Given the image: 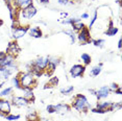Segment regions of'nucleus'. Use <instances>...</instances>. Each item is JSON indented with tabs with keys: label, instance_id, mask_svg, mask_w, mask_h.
Segmentation results:
<instances>
[{
	"label": "nucleus",
	"instance_id": "nucleus-8",
	"mask_svg": "<svg viewBox=\"0 0 122 121\" xmlns=\"http://www.w3.org/2000/svg\"><path fill=\"white\" fill-rule=\"evenodd\" d=\"M48 63H49V57L42 56V57H39V59L34 63V65L37 66V67L40 68V69L45 70L46 67H47V65H48Z\"/></svg>",
	"mask_w": 122,
	"mask_h": 121
},
{
	"label": "nucleus",
	"instance_id": "nucleus-29",
	"mask_svg": "<svg viewBox=\"0 0 122 121\" xmlns=\"http://www.w3.org/2000/svg\"><path fill=\"white\" fill-rule=\"evenodd\" d=\"M93 43H94V45L95 46H99V47H101L102 44L104 43V40H95V41H93Z\"/></svg>",
	"mask_w": 122,
	"mask_h": 121
},
{
	"label": "nucleus",
	"instance_id": "nucleus-19",
	"mask_svg": "<svg viewBox=\"0 0 122 121\" xmlns=\"http://www.w3.org/2000/svg\"><path fill=\"white\" fill-rule=\"evenodd\" d=\"M101 72V64L99 66H96V67H94L92 70H91V74H92L93 76H97L99 73Z\"/></svg>",
	"mask_w": 122,
	"mask_h": 121
},
{
	"label": "nucleus",
	"instance_id": "nucleus-21",
	"mask_svg": "<svg viewBox=\"0 0 122 121\" xmlns=\"http://www.w3.org/2000/svg\"><path fill=\"white\" fill-rule=\"evenodd\" d=\"M81 60H84L85 65H90V63H91V56L89 55V54L82 53V54H81Z\"/></svg>",
	"mask_w": 122,
	"mask_h": 121
},
{
	"label": "nucleus",
	"instance_id": "nucleus-6",
	"mask_svg": "<svg viewBox=\"0 0 122 121\" xmlns=\"http://www.w3.org/2000/svg\"><path fill=\"white\" fill-rule=\"evenodd\" d=\"M20 51H21V49H20V47H19V45L16 42H10L9 44V47H7L6 54H10V55L15 57Z\"/></svg>",
	"mask_w": 122,
	"mask_h": 121
},
{
	"label": "nucleus",
	"instance_id": "nucleus-31",
	"mask_svg": "<svg viewBox=\"0 0 122 121\" xmlns=\"http://www.w3.org/2000/svg\"><path fill=\"white\" fill-rule=\"evenodd\" d=\"M92 112L93 113H99V114H103V113H105V111H103V110H100V109H98V108L93 109Z\"/></svg>",
	"mask_w": 122,
	"mask_h": 121
},
{
	"label": "nucleus",
	"instance_id": "nucleus-10",
	"mask_svg": "<svg viewBox=\"0 0 122 121\" xmlns=\"http://www.w3.org/2000/svg\"><path fill=\"white\" fill-rule=\"evenodd\" d=\"M13 103L16 106H26L29 101L24 97H13Z\"/></svg>",
	"mask_w": 122,
	"mask_h": 121
},
{
	"label": "nucleus",
	"instance_id": "nucleus-15",
	"mask_svg": "<svg viewBox=\"0 0 122 121\" xmlns=\"http://www.w3.org/2000/svg\"><path fill=\"white\" fill-rule=\"evenodd\" d=\"M29 35L32 38H41L42 37V31H41V29L39 27H32L29 30Z\"/></svg>",
	"mask_w": 122,
	"mask_h": 121
},
{
	"label": "nucleus",
	"instance_id": "nucleus-28",
	"mask_svg": "<svg viewBox=\"0 0 122 121\" xmlns=\"http://www.w3.org/2000/svg\"><path fill=\"white\" fill-rule=\"evenodd\" d=\"M47 112L48 113H55V106H52V104H49L48 106H47Z\"/></svg>",
	"mask_w": 122,
	"mask_h": 121
},
{
	"label": "nucleus",
	"instance_id": "nucleus-18",
	"mask_svg": "<svg viewBox=\"0 0 122 121\" xmlns=\"http://www.w3.org/2000/svg\"><path fill=\"white\" fill-rule=\"evenodd\" d=\"M118 32V28L117 27H109V29L105 31V35H115Z\"/></svg>",
	"mask_w": 122,
	"mask_h": 121
},
{
	"label": "nucleus",
	"instance_id": "nucleus-4",
	"mask_svg": "<svg viewBox=\"0 0 122 121\" xmlns=\"http://www.w3.org/2000/svg\"><path fill=\"white\" fill-rule=\"evenodd\" d=\"M36 14H37V9H36L32 4L21 10V15L23 16V18H25V19H31Z\"/></svg>",
	"mask_w": 122,
	"mask_h": 121
},
{
	"label": "nucleus",
	"instance_id": "nucleus-7",
	"mask_svg": "<svg viewBox=\"0 0 122 121\" xmlns=\"http://www.w3.org/2000/svg\"><path fill=\"white\" fill-rule=\"evenodd\" d=\"M85 72V66L81 65H74L70 69V74L72 77H78V76L82 75Z\"/></svg>",
	"mask_w": 122,
	"mask_h": 121
},
{
	"label": "nucleus",
	"instance_id": "nucleus-30",
	"mask_svg": "<svg viewBox=\"0 0 122 121\" xmlns=\"http://www.w3.org/2000/svg\"><path fill=\"white\" fill-rule=\"evenodd\" d=\"M118 88H119V86H118L117 84H112V85H111V86H110L109 90H110V91H112V92H115V91L117 90Z\"/></svg>",
	"mask_w": 122,
	"mask_h": 121
},
{
	"label": "nucleus",
	"instance_id": "nucleus-9",
	"mask_svg": "<svg viewBox=\"0 0 122 121\" xmlns=\"http://www.w3.org/2000/svg\"><path fill=\"white\" fill-rule=\"evenodd\" d=\"M14 56L10 55V54H5L0 60V66L1 67H9V66L14 65Z\"/></svg>",
	"mask_w": 122,
	"mask_h": 121
},
{
	"label": "nucleus",
	"instance_id": "nucleus-14",
	"mask_svg": "<svg viewBox=\"0 0 122 121\" xmlns=\"http://www.w3.org/2000/svg\"><path fill=\"white\" fill-rule=\"evenodd\" d=\"M71 25L74 27V29L75 30H81L85 27L84 23H82L79 19H72V24Z\"/></svg>",
	"mask_w": 122,
	"mask_h": 121
},
{
	"label": "nucleus",
	"instance_id": "nucleus-26",
	"mask_svg": "<svg viewBox=\"0 0 122 121\" xmlns=\"http://www.w3.org/2000/svg\"><path fill=\"white\" fill-rule=\"evenodd\" d=\"M65 34L69 35V37H70V39H71V42L74 43V34H73V31H72V30H66Z\"/></svg>",
	"mask_w": 122,
	"mask_h": 121
},
{
	"label": "nucleus",
	"instance_id": "nucleus-35",
	"mask_svg": "<svg viewBox=\"0 0 122 121\" xmlns=\"http://www.w3.org/2000/svg\"><path fill=\"white\" fill-rule=\"evenodd\" d=\"M41 2H42V3H44V4H46V3H48L49 2V0H40Z\"/></svg>",
	"mask_w": 122,
	"mask_h": 121
},
{
	"label": "nucleus",
	"instance_id": "nucleus-36",
	"mask_svg": "<svg viewBox=\"0 0 122 121\" xmlns=\"http://www.w3.org/2000/svg\"><path fill=\"white\" fill-rule=\"evenodd\" d=\"M118 47L121 48V40H119V43H118Z\"/></svg>",
	"mask_w": 122,
	"mask_h": 121
},
{
	"label": "nucleus",
	"instance_id": "nucleus-39",
	"mask_svg": "<svg viewBox=\"0 0 122 121\" xmlns=\"http://www.w3.org/2000/svg\"><path fill=\"white\" fill-rule=\"evenodd\" d=\"M65 1H66V2H67V3H68V0H65Z\"/></svg>",
	"mask_w": 122,
	"mask_h": 121
},
{
	"label": "nucleus",
	"instance_id": "nucleus-20",
	"mask_svg": "<svg viewBox=\"0 0 122 121\" xmlns=\"http://www.w3.org/2000/svg\"><path fill=\"white\" fill-rule=\"evenodd\" d=\"M57 82H59V79H57V77H52L50 81H49V82L45 86V89L48 87H54L57 85Z\"/></svg>",
	"mask_w": 122,
	"mask_h": 121
},
{
	"label": "nucleus",
	"instance_id": "nucleus-37",
	"mask_svg": "<svg viewBox=\"0 0 122 121\" xmlns=\"http://www.w3.org/2000/svg\"><path fill=\"white\" fill-rule=\"evenodd\" d=\"M2 24H3V21H2V20H1V19H0V26H1V25H2Z\"/></svg>",
	"mask_w": 122,
	"mask_h": 121
},
{
	"label": "nucleus",
	"instance_id": "nucleus-11",
	"mask_svg": "<svg viewBox=\"0 0 122 121\" xmlns=\"http://www.w3.org/2000/svg\"><path fill=\"white\" fill-rule=\"evenodd\" d=\"M110 93V90H109V87H101L100 89H99L98 91H96V96L98 99H101V98H105L107 97V95H109Z\"/></svg>",
	"mask_w": 122,
	"mask_h": 121
},
{
	"label": "nucleus",
	"instance_id": "nucleus-3",
	"mask_svg": "<svg viewBox=\"0 0 122 121\" xmlns=\"http://www.w3.org/2000/svg\"><path fill=\"white\" fill-rule=\"evenodd\" d=\"M77 38H78V40L84 44V45L91 42V35H90V32H89V29L87 27H84V28L80 30V32L78 34V35H77Z\"/></svg>",
	"mask_w": 122,
	"mask_h": 121
},
{
	"label": "nucleus",
	"instance_id": "nucleus-5",
	"mask_svg": "<svg viewBox=\"0 0 122 121\" xmlns=\"http://www.w3.org/2000/svg\"><path fill=\"white\" fill-rule=\"evenodd\" d=\"M29 27L28 26H18L17 28H15L13 30V38L15 40H18L22 38L23 35H25Z\"/></svg>",
	"mask_w": 122,
	"mask_h": 121
},
{
	"label": "nucleus",
	"instance_id": "nucleus-25",
	"mask_svg": "<svg viewBox=\"0 0 122 121\" xmlns=\"http://www.w3.org/2000/svg\"><path fill=\"white\" fill-rule=\"evenodd\" d=\"M73 86H71V87H69V88H65V89H62L61 90V93L62 94H69V93H71L72 91H73Z\"/></svg>",
	"mask_w": 122,
	"mask_h": 121
},
{
	"label": "nucleus",
	"instance_id": "nucleus-17",
	"mask_svg": "<svg viewBox=\"0 0 122 121\" xmlns=\"http://www.w3.org/2000/svg\"><path fill=\"white\" fill-rule=\"evenodd\" d=\"M27 119H28V121H38V115L36 112H29L28 114H27Z\"/></svg>",
	"mask_w": 122,
	"mask_h": 121
},
{
	"label": "nucleus",
	"instance_id": "nucleus-16",
	"mask_svg": "<svg viewBox=\"0 0 122 121\" xmlns=\"http://www.w3.org/2000/svg\"><path fill=\"white\" fill-rule=\"evenodd\" d=\"M112 103L111 101H107V102H103V103H99L97 104V108L100 109V110H103V111H110L111 110V106H112Z\"/></svg>",
	"mask_w": 122,
	"mask_h": 121
},
{
	"label": "nucleus",
	"instance_id": "nucleus-12",
	"mask_svg": "<svg viewBox=\"0 0 122 121\" xmlns=\"http://www.w3.org/2000/svg\"><path fill=\"white\" fill-rule=\"evenodd\" d=\"M31 3H32V0H16V2H15V4L21 10L31 5Z\"/></svg>",
	"mask_w": 122,
	"mask_h": 121
},
{
	"label": "nucleus",
	"instance_id": "nucleus-40",
	"mask_svg": "<svg viewBox=\"0 0 122 121\" xmlns=\"http://www.w3.org/2000/svg\"><path fill=\"white\" fill-rule=\"evenodd\" d=\"M118 1H120V0H118Z\"/></svg>",
	"mask_w": 122,
	"mask_h": 121
},
{
	"label": "nucleus",
	"instance_id": "nucleus-34",
	"mask_svg": "<svg viewBox=\"0 0 122 121\" xmlns=\"http://www.w3.org/2000/svg\"><path fill=\"white\" fill-rule=\"evenodd\" d=\"M59 2H60V4H67V2L65 1V0H59Z\"/></svg>",
	"mask_w": 122,
	"mask_h": 121
},
{
	"label": "nucleus",
	"instance_id": "nucleus-38",
	"mask_svg": "<svg viewBox=\"0 0 122 121\" xmlns=\"http://www.w3.org/2000/svg\"><path fill=\"white\" fill-rule=\"evenodd\" d=\"M44 121H52V120H44Z\"/></svg>",
	"mask_w": 122,
	"mask_h": 121
},
{
	"label": "nucleus",
	"instance_id": "nucleus-24",
	"mask_svg": "<svg viewBox=\"0 0 122 121\" xmlns=\"http://www.w3.org/2000/svg\"><path fill=\"white\" fill-rule=\"evenodd\" d=\"M5 118H6L7 120H10V121H12V120H18V119H20V115H6Z\"/></svg>",
	"mask_w": 122,
	"mask_h": 121
},
{
	"label": "nucleus",
	"instance_id": "nucleus-13",
	"mask_svg": "<svg viewBox=\"0 0 122 121\" xmlns=\"http://www.w3.org/2000/svg\"><path fill=\"white\" fill-rule=\"evenodd\" d=\"M69 110H70V106L68 104H57V106H55V112L56 113L64 114V113H67Z\"/></svg>",
	"mask_w": 122,
	"mask_h": 121
},
{
	"label": "nucleus",
	"instance_id": "nucleus-23",
	"mask_svg": "<svg viewBox=\"0 0 122 121\" xmlns=\"http://www.w3.org/2000/svg\"><path fill=\"white\" fill-rule=\"evenodd\" d=\"M13 91V88H6L0 93V96H6V95H10Z\"/></svg>",
	"mask_w": 122,
	"mask_h": 121
},
{
	"label": "nucleus",
	"instance_id": "nucleus-22",
	"mask_svg": "<svg viewBox=\"0 0 122 121\" xmlns=\"http://www.w3.org/2000/svg\"><path fill=\"white\" fill-rule=\"evenodd\" d=\"M12 81H13L14 86H15L16 88H18V89H22V87H21V85H20V81H19V76H16V77H14Z\"/></svg>",
	"mask_w": 122,
	"mask_h": 121
},
{
	"label": "nucleus",
	"instance_id": "nucleus-1",
	"mask_svg": "<svg viewBox=\"0 0 122 121\" xmlns=\"http://www.w3.org/2000/svg\"><path fill=\"white\" fill-rule=\"evenodd\" d=\"M19 81H20V85L22 89H31V87L36 85L35 75L31 72L21 73Z\"/></svg>",
	"mask_w": 122,
	"mask_h": 121
},
{
	"label": "nucleus",
	"instance_id": "nucleus-32",
	"mask_svg": "<svg viewBox=\"0 0 122 121\" xmlns=\"http://www.w3.org/2000/svg\"><path fill=\"white\" fill-rule=\"evenodd\" d=\"M115 93H117V94H119V95H120V94H121V93H122V92H121V88H120V87H119V88H118V89H117V90H116V91H115Z\"/></svg>",
	"mask_w": 122,
	"mask_h": 121
},
{
	"label": "nucleus",
	"instance_id": "nucleus-27",
	"mask_svg": "<svg viewBox=\"0 0 122 121\" xmlns=\"http://www.w3.org/2000/svg\"><path fill=\"white\" fill-rule=\"evenodd\" d=\"M96 19H97V12H95V13H94V16H93L92 20H91V22H90V25H89V28H91V27L93 26V24L95 23Z\"/></svg>",
	"mask_w": 122,
	"mask_h": 121
},
{
	"label": "nucleus",
	"instance_id": "nucleus-2",
	"mask_svg": "<svg viewBox=\"0 0 122 121\" xmlns=\"http://www.w3.org/2000/svg\"><path fill=\"white\" fill-rule=\"evenodd\" d=\"M72 106L78 112H85V113L90 108V104H89L87 98L81 94H78L76 96V98L74 99V102L72 103Z\"/></svg>",
	"mask_w": 122,
	"mask_h": 121
},
{
	"label": "nucleus",
	"instance_id": "nucleus-33",
	"mask_svg": "<svg viewBox=\"0 0 122 121\" xmlns=\"http://www.w3.org/2000/svg\"><path fill=\"white\" fill-rule=\"evenodd\" d=\"M81 18H84V19H87V18H89V15L87 13H85V14H82L81 15Z\"/></svg>",
	"mask_w": 122,
	"mask_h": 121
}]
</instances>
